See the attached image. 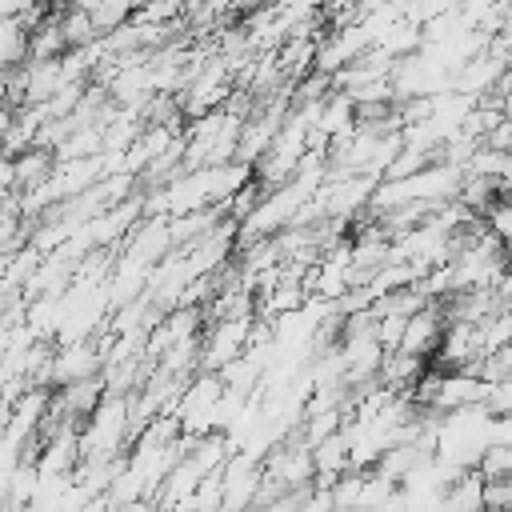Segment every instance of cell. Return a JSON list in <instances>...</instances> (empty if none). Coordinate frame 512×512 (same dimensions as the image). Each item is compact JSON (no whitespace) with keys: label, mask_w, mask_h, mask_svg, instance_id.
Returning <instances> with one entry per match:
<instances>
[{"label":"cell","mask_w":512,"mask_h":512,"mask_svg":"<svg viewBox=\"0 0 512 512\" xmlns=\"http://www.w3.org/2000/svg\"><path fill=\"white\" fill-rule=\"evenodd\" d=\"M248 332H252V312L244 316H220L212 320L208 328V340H204V352H200V368H212L220 372L228 360H236L248 344Z\"/></svg>","instance_id":"1"},{"label":"cell","mask_w":512,"mask_h":512,"mask_svg":"<svg viewBox=\"0 0 512 512\" xmlns=\"http://www.w3.org/2000/svg\"><path fill=\"white\" fill-rule=\"evenodd\" d=\"M60 32H64V48H88L96 40V20H92V12H84V8L72 4L60 16Z\"/></svg>","instance_id":"3"},{"label":"cell","mask_w":512,"mask_h":512,"mask_svg":"<svg viewBox=\"0 0 512 512\" xmlns=\"http://www.w3.org/2000/svg\"><path fill=\"white\" fill-rule=\"evenodd\" d=\"M504 260L512 264V240H504Z\"/></svg>","instance_id":"5"},{"label":"cell","mask_w":512,"mask_h":512,"mask_svg":"<svg viewBox=\"0 0 512 512\" xmlns=\"http://www.w3.org/2000/svg\"><path fill=\"white\" fill-rule=\"evenodd\" d=\"M484 224H488L500 240H512V204H508V200H496V204L484 212Z\"/></svg>","instance_id":"4"},{"label":"cell","mask_w":512,"mask_h":512,"mask_svg":"<svg viewBox=\"0 0 512 512\" xmlns=\"http://www.w3.org/2000/svg\"><path fill=\"white\" fill-rule=\"evenodd\" d=\"M96 364H100V352H96L92 344H76V348L60 352V356L52 360V376L64 384V380H76V376L96 372Z\"/></svg>","instance_id":"2"}]
</instances>
